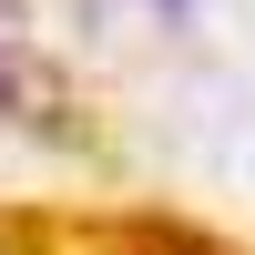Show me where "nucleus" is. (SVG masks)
Instances as JSON below:
<instances>
[{
  "label": "nucleus",
  "instance_id": "1",
  "mask_svg": "<svg viewBox=\"0 0 255 255\" xmlns=\"http://www.w3.org/2000/svg\"><path fill=\"white\" fill-rule=\"evenodd\" d=\"M0 31H10V0H0Z\"/></svg>",
  "mask_w": 255,
  "mask_h": 255
}]
</instances>
